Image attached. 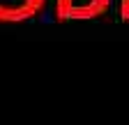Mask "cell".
Instances as JSON below:
<instances>
[{
	"label": "cell",
	"mask_w": 129,
	"mask_h": 125,
	"mask_svg": "<svg viewBox=\"0 0 129 125\" xmlns=\"http://www.w3.org/2000/svg\"><path fill=\"white\" fill-rule=\"evenodd\" d=\"M113 0H55V19L64 21H90L111 7Z\"/></svg>",
	"instance_id": "1"
},
{
	"label": "cell",
	"mask_w": 129,
	"mask_h": 125,
	"mask_svg": "<svg viewBox=\"0 0 129 125\" xmlns=\"http://www.w3.org/2000/svg\"><path fill=\"white\" fill-rule=\"evenodd\" d=\"M46 0H0V23H23L44 9Z\"/></svg>",
	"instance_id": "2"
},
{
	"label": "cell",
	"mask_w": 129,
	"mask_h": 125,
	"mask_svg": "<svg viewBox=\"0 0 129 125\" xmlns=\"http://www.w3.org/2000/svg\"><path fill=\"white\" fill-rule=\"evenodd\" d=\"M120 19L124 23L129 21V0H120Z\"/></svg>",
	"instance_id": "3"
}]
</instances>
